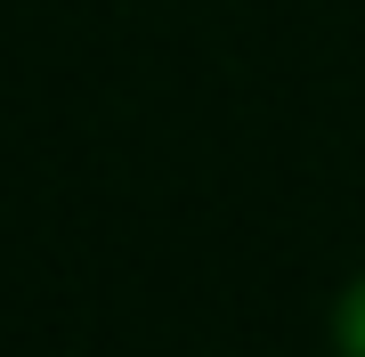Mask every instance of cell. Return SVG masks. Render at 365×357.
Wrapping results in <instances>:
<instances>
[{"instance_id": "cell-1", "label": "cell", "mask_w": 365, "mask_h": 357, "mask_svg": "<svg viewBox=\"0 0 365 357\" xmlns=\"http://www.w3.org/2000/svg\"><path fill=\"white\" fill-rule=\"evenodd\" d=\"M333 357H365V268L341 284V301H333Z\"/></svg>"}]
</instances>
